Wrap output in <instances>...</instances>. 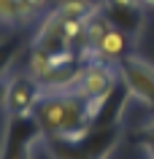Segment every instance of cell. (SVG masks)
Instances as JSON below:
<instances>
[{"label": "cell", "mask_w": 154, "mask_h": 159, "mask_svg": "<svg viewBox=\"0 0 154 159\" xmlns=\"http://www.w3.org/2000/svg\"><path fill=\"white\" fill-rule=\"evenodd\" d=\"M35 121L46 138L65 146H81L89 138V105L73 89H43V97L35 108Z\"/></svg>", "instance_id": "cell-1"}, {"label": "cell", "mask_w": 154, "mask_h": 159, "mask_svg": "<svg viewBox=\"0 0 154 159\" xmlns=\"http://www.w3.org/2000/svg\"><path fill=\"white\" fill-rule=\"evenodd\" d=\"M116 78H119V65L92 59V62L81 65V73H78V81L73 86V92H78L84 100L111 97L114 86H116Z\"/></svg>", "instance_id": "cell-2"}, {"label": "cell", "mask_w": 154, "mask_h": 159, "mask_svg": "<svg viewBox=\"0 0 154 159\" xmlns=\"http://www.w3.org/2000/svg\"><path fill=\"white\" fill-rule=\"evenodd\" d=\"M119 78L124 81V86L133 97H138L143 105H149L154 111V65L152 62H146L138 54H127L119 62Z\"/></svg>", "instance_id": "cell-3"}, {"label": "cell", "mask_w": 154, "mask_h": 159, "mask_svg": "<svg viewBox=\"0 0 154 159\" xmlns=\"http://www.w3.org/2000/svg\"><path fill=\"white\" fill-rule=\"evenodd\" d=\"M41 97H43V86L38 78H33L30 73L14 75L11 78V92H8L6 111H8V116H33Z\"/></svg>", "instance_id": "cell-4"}, {"label": "cell", "mask_w": 154, "mask_h": 159, "mask_svg": "<svg viewBox=\"0 0 154 159\" xmlns=\"http://www.w3.org/2000/svg\"><path fill=\"white\" fill-rule=\"evenodd\" d=\"M33 51H43V54L76 51L73 43L68 41V33H65V16L57 8L49 11L43 16V22L38 25V33H35V41H33Z\"/></svg>", "instance_id": "cell-5"}, {"label": "cell", "mask_w": 154, "mask_h": 159, "mask_svg": "<svg viewBox=\"0 0 154 159\" xmlns=\"http://www.w3.org/2000/svg\"><path fill=\"white\" fill-rule=\"evenodd\" d=\"M100 14L114 27H119L124 33L138 35L143 27V0H100Z\"/></svg>", "instance_id": "cell-6"}, {"label": "cell", "mask_w": 154, "mask_h": 159, "mask_svg": "<svg viewBox=\"0 0 154 159\" xmlns=\"http://www.w3.org/2000/svg\"><path fill=\"white\" fill-rule=\"evenodd\" d=\"M124 57H127V33L119 30V27H111V30L97 41V46L92 49V59L111 62V65L122 62ZM92 59H89V62H92Z\"/></svg>", "instance_id": "cell-7"}, {"label": "cell", "mask_w": 154, "mask_h": 159, "mask_svg": "<svg viewBox=\"0 0 154 159\" xmlns=\"http://www.w3.org/2000/svg\"><path fill=\"white\" fill-rule=\"evenodd\" d=\"M57 11H60L62 16H68V19H81V22H86L92 14L100 11V6L92 3V0H60L57 3Z\"/></svg>", "instance_id": "cell-8"}, {"label": "cell", "mask_w": 154, "mask_h": 159, "mask_svg": "<svg viewBox=\"0 0 154 159\" xmlns=\"http://www.w3.org/2000/svg\"><path fill=\"white\" fill-rule=\"evenodd\" d=\"M0 22L19 25V0H0Z\"/></svg>", "instance_id": "cell-9"}, {"label": "cell", "mask_w": 154, "mask_h": 159, "mask_svg": "<svg viewBox=\"0 0 154 159\" xmlns=\"http://www.w3.org/2000/svg\"><path fill=\"white\" fill-rule=\"evenodd\" d=\"M49 154H51V159H92L86 154H73L70 146H65V143H60V148H49Z\"/></svg>", "instance_id": "cell-10"}, {"label": "cell", "mask_w": 154, "mask_h": 159, "mask_svg": "<svg viewBox=\"0 0 154 159\" xmlns=\"http://www.w3.org/2000/svg\"><path fill=\"white\" fill-rule=\"evenodd\" d=\"M11 78H14V75H6V73H0V108H6V102H8Z\"/></svg>", "instance_id": "cell-11"}, {"label": "cell", "mask_w": 154, "mask_h": 159, "mask_svg": "<svg viewBox=\"0 0 154 159\" xmlns=\"http://www.w3.org/2000/svg\"><path fill=\"white\" fill-rule=\"evenodd\" d=\"M27 3H30V6H33V8H38V11H41L43 6H46V0H27Z\"/></svg>", "instance_id": "cell-12"}, {"label": "cell", "mask_w": 154, "mask_h": 159, "mask_svg": "<svg viewBox=\"0 0 154 159\" xmlns=\"http://www.w3.org/2000/svg\"><path fill=\"white\" fill-rule=\"evenodd\" d=\"M146 157H149V159H154V146H149V148H146Z\"/></svg>", "instance_id": "cell-13"}, {"label": "cell", "mask_w": 154, "mask_h": 159, "mask_svg": "<svg viewBox=\"0 0 154 159\" xmlns=\"http://www.w3.org/2000/svg\"><path fill=\"white\" fill-rule=\"evenodd\" d=\"M143 6H149V8H154V0H143Z\"/></svg>", "instance_id": "cell-14"}]
</instances>
